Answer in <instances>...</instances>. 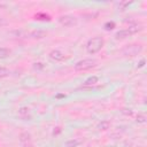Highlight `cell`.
<instances>
[{
    "instance_id": "cell-1",
    "label": "cell",
    "mask_w": 147,
    "mask_h": 147,
    "mask_svg": "<svg viewBox=\"0 0 147 147\" xmlns=\"http://www.w3.org/2000/svg\"><path fill=\"white\" fill-rule=\"evenodd\" d=\"M102 46H103V39L101 37H99V36H96V37L91 38L87 41V44H86V51L90 54H95V53H98L102 48Z\"/></svg>"
},
{
    "instance_id": "cell-2",
    "label": "cell",
    "mask_w": 147,
    "mask_h": 147,
    "mask_svg": "<svg viewBox=\"0 0 147 147\" xmlns=\"http://www.w3.org/2000/svg\"><path fill=\"white\" fill-rule=\"evenodd\" d=\"M141 30H142V26L141 25H131V26H129L126 29H123V30L117 31L116 34H115V37H116V39H124V38L129 37V36H131L133 33H137V32L141 31Z\"/></svg>"
},
{
    "instance_id": "cell-3",
    "label": "cell",
    "mask_w": 147,
    "mask_h": 147,
    "mask_svg": "<svg viewBox=\"0 0 147 147\" xmlns=\"http://www.w3.org/2000/svg\"><path fill=\"white\" fill-rule=\"evenodd\" d=\"M94 65H95V61L94 60H92V59H84V60L78 61L75 64V70H77V71H85V70H88V69L93 68Z\"/></svg>"
},
{
    "instance_id": "cell-4",
    "label": "cell",
    "mask_w": 147,
    "mask_h": 147,
    "mask_svg": "<svg viewBox=\"0 0 147 147\" xmlns=\"http://www.w3.org/2000/svg\"><path fill=\"white\" fill-rule=\"evenodd\" d=\"M59 22H60V24H61L62 26L69 28V26L75 25L76 22H77V20H76V17L72 16V15H64V16H61V17L59 18Z\"/></svg>"
},
{
    "instance_id": "cell-5",
    "label": "cell",
    "mask_w": 147,
    "mask_h": 147,
    "mask_svg": "<svg viewBox=\"0 0 147 147\" xmlns=\"http://www.w3.org/2000/svg\"><path fill=\"white\" fill-rule=\"evenodd\" d=\"M142 49L141 45H130L124 49V53L126 55H136L137 53H139Z\"/></svg>"
},
{
    "instance_id": "cell-6",
    "label": "cell",
    "mask_w": 147,
    "mask_h": 147,
    "mask_svg": "<svg viewBox=\"0 0 147 147\" xmlns=\"http://www.w3.org/2000/svg\"><path fill=\"white\" fill-rule=\"evenodd\" d=\"M49 57L54 61H62L64 59V54L59 49H54L49 53Z\"/></svg>"
},
{
    "instance_id": "cell-7",
    "label": "cell",
    "mask_w": 147,
    "mask_h": 147,
    "mask_svg": "<svg viewBox=\"0 0 147 147\" xmlns=\"http://www.w3.org/2000/svg\"><path fill=\"white\" fill-rule=\"evenodd\" d=\"M98 80H99V78H98L96 76H91V77H88V78L83 83V87H91V86L95 85V84L98 83Z\"/></svg>"
},
{
    "instance_id": "cell-8",
    "label": "cell",
    "mask_w": 147,
    "mask_h": 147,
    "mask_svg": "<svg viewBox=\"0 0 147 147\" xmlns=\"http://www.w3.org/2000/svg\"><path fill=\"white\" fill-rule=\"evenodd\" d=\"M46 34H47V32H45V31H42V30H37V31L30 32V36H31L32 38H42V37H45Z\"/></svg>"
},
{
    "instance_id": "cell-9",
    "label": "cell",
    "mask_w": 147,
    "mask_h": 147,
    "mask_svg": "<svg viewBox=\"0 0 147 147\" xmlns=\"http://www.w3.org/2000/svg\"><path fill=\"white\" fill-rule=\"evenodd\" d=\"M78 145H80V140H78V139H71L65 142L67 147H77Z\"/></svg>"
},
{
    "instance_id": "cell-10",
    "label": "cell",
    "mask_w": 147,
    "mask_h": 147,
    "mask_svg": "<svg viewBox=\"0 0 147 147\" xmlns=\"http://www.w3.org/2000/svg\"><path fill=\"white\" fill-rule=\"evenodd\" d=\"M10 54V49L6 48V47H1L0 48V59H5Z\"/></svg>"
},
{
    "instance_id": "cell-11",
    "label": "cell",
    "mask_w": 147,
    "mask_h": 147,
    "mask_svg": "<svg viewBox=\"0 0 147 147\" xmlns=\"http://www.w3.org/2000/svg\"><path fill=\"white\" fill-rule=\"evenodd\" d=\"M109 125H110V123H109V121H102L100 124H99V130H107L108 127H109Z\"/></svg>"
},
{
    "instance_id": "cell-12",
    "label": "cell",
    "mask_w": 147,
    "mask_h": 147,
    "mask_svg": "<svg viewBox=\"0 0 147 147\" xmlns=\"http://www.w3.org/2000/svg\"><path fill=\"white\" fill-rule=\"evenodd\" d=\"M8 75H9L8 69H6V68H0V78L6 77V76H8Z\"/></svg>"
},
{
    "instance_id": "cell-13",
    "label": "cell",
    "mask_w": 147,
    "mask_h": 147,
    "mask_svg": "<svg viewBox=\"0 0 147 147\" xmlns=\"http://www.w3.org/2000/svg\"><path fill=\"white\" fill-rule=\"evenodd\" d=\"M145 119H146V117H145V115H142V114L138 115V117H137V121H138L139 123H145Z\"/></svg>"
},
{
    "instance_id": "cell-14",
    "label": "cell",
    "mask_w": 147,
    "mask_h": 147,
    "mask_svg": "<svg viewBox=\"0 0 147 147\" xmlns=\"http://www.w3.org/2000/svg\"><path fill=\"white\" fill-rule=\"evenodd\" d=\"M44 68V64L42 63H40V62H38V63H34V69L37 70V69H42Z\"/></svg>"
},
{
    "instance_id": "cell-15",
    "label": "cell",
    "mask_w": 147,
    "mask_h": 147,
    "mask_svg": "<svg viewBox=\"0 0 147 147\" xmlns=\"http://www.w3.org/2000/svg\"><path fill=\"white\" fill-rule=\"evenodd\" d=\"M5 7H6V3L5 2H0V9L1 8H5Z\"/></svg>"
}]
</instances>
